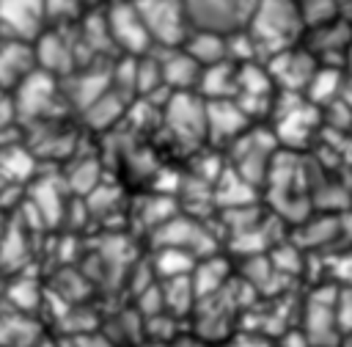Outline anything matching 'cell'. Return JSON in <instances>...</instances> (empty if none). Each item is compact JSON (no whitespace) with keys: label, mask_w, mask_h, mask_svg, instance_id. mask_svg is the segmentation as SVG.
<instances>
[{"label":"cell","mask_w":352,"mask_h":347,"mask_svg":"<svg viewBox=\"0 0 352 347\" xmlns=\"http://www.w3.org/2000/svg\"><path fill=\"white\" fill-rule=\"evenodd\" d=\"M297 25H300V11L294 0H256L245 28L250 30L258 50L270 44L275 47L272 52H278L294 39Z\"/></svg>","instance_id":"6da1fadb"},{"label":"cell","mask_w":352,"mask_h":347,"mask_svg":"<svg viewBox=\"0 0 352 347\" xmlns=\"http://www.w3.org/2000/svg\"><path fill=\"white\" fill-rule=\"evenodd\" d=\"M160 116H162L165 129L179 146L198 149L201 143H206V102L195 91L170 94Z\"/></svg>","instance_id":"7a4b0ae2"},{"label":"cell","mask_w":352,"mask_h":347,"mask_svg":"<svg viewBox=\"0 0 352 347\" xmlns=\"http://www.w3.org/2000/svg\"><path fill=\"white\" fill-rule=\"evenodd\" d=\"M104 25L116 55H143L151 52V36L138 11V3H104Z\"/></svg>","instance_id":"3957f363"},{"label":"cell","mask_w":352,"mask_h":347,"mask_svg":"<svg viewBox=\"0 0 352 347\" xmlns=\"http://www.w3.org/2000/svg\"><path fill=\"white\" fill-rule=\"evenodd\" d=\"M135 3L146 22L154 50L182 47V41L190 33V22L182 0H135Z\"/></svg>","instance_id":"277c9868"},{"label":"cell","mask_w":352,"mask_h":347,"mask_svg":"<svg viewBox=\"0 0 352 347\" xmlns=\"http://www.w3.org/2000/svg\"><path fill=\"white\" fill-rule=\"evenodd\" d=\"M11 102H14V113L16 121H38V118H50L52 107L58 102H63L60 94V80L50 72L36 69L33 74H28L14 91H11Z\"/></svg>","instance_id":"5b68a950"},{"label":"cell","mask_w":352,"mask_h":347,"mask_svg":"<svg viewBox=\"0 0 352 347\" xmlns=\"http://www.w3.org/2000/svg\"><path fill=\"white\" fill-rule=\"evenodd\" d=\"M190 28L195 30H214V33H231L248 25V17L253 11V3L245 0H182Z\"/></svg>","instance_id":"8992f818"},{"label":"cell","mask_w":352,"mask_h":347,"mask_svg":"<svg viewBox=\"0 0 352 347\" xmlns=\"http://www.w3.org/2000/svg\"><path fill=\"white\" fill-rule=\"evenodd\" d=\"M151 242H154V248L168 245V248L190 251L195 259L217 253L214 251V237L209 234V229H204V223L190 218V215H170L162 226H157L151 231Z\"/></svg>","instance_id":"52a82bcc"},{"label":"cell","mask_w":352,"mask_h":347,"mask_svg":"<svg viewBox=\"0 0 352 347\" xmlns=\"http://www.w3.org/2000/svg\"><path fill=\"white\" fill-rule=\"evenodd\" d=\"M316 69H319L316 55L311 50H297V47H283V50L272 52V58L267 61V72H270L272 83L289 94L308 88Z\"/></svg>","instance_id":"ba28073f"},{"label":"cell","mask_w":352,"mask_h":347,"mask_svg":"<svg viewBox=\"0 0 352 347\" xmlns=\"http://www.w3.org/2000/svg\"><path fill=\"white\" fill-rule=\"evenodd\" d=\"M47 25V0H0V36L36 41Z\"/></svg>","instance_id":"9c48e42d"},{"label":"cell","mask_w":352,"mask_h":347,"mask_svg":"<svg viewBox=\"0 0 352 347\" xmlns=\"http://www.w3.org/2000/svg\"><path fill=\"white\" fill-rule=\"evenodd\" d=\"M204 102H206V143H231L250 127V116L234 96L204 99Z\"/></svg>","instance_id":"30bf717a"},{"label":"cell","mask_w":352,"mask_h":347,"mask_svg":"<svg viewBox=\"0 0 352 347\" xmlns=\"http://www.w3.org/2000/svg\"><path fill=\"white\" fill-rule=\"evenodd\" d=\"M36 66V50L33 41L0 36V91L11 94L28 74H33Z\"/></svg>","instance_id":"8fae6325"},{"label":"cell","mask_w":352,"mask_h":347,"mask_svg":"<svg viewBox=\"0 0 352 347\" xmlns=\"http://www.w3.org/2000/svg\"><path fill=\"white\" fill-rule=\"evenodd\" d=\"M160 52V69H162V85L170 94H187L198 88L201 66L184 47H168Z\"/></svg>","instance_id":"7c38bea8"},{"label":"cell","mask_w":352,"mask_h":347,"mask_svg":"<svg viewBox=\"0 0 352 347\" xmlns=\"http://www.w3.org/2000/svg\"><path fill=\"white\" fill-rule=\"evenodd\" d=\"M129 105H132V96L124 94V91H118V88L110 83V88H107L104 94H99V96L80 113V118H82V124H85L88 129H94V132H107V129H113V127L129 113Z\"/></svg>","instance_id":"4fadbf2b"},{"label":"cell","mask_w":352,"mask_h":347,"mask_svg":"<svg viewBox=\"0 0 352 347\" xmlns=\"http://www.w3.org/2000/svg\"><path fill=\"white\" fill-rule=\"evenodd\" d=\"M236 85H239V63L226 58L220 63L201 69L195 94L204 99H228V96H236Z\"/></svg>","instance_id":"5bb4252c"},{"label":"cell","mask_w":352,"mask_h":347,"mask_svg":"<svg viewBox=\"0 0 352 347\" xmlns=\"http://www.w3.org/2000/svg\"><path fill=\"white\" fill-rule=\"evenodd\" d=\"M44 330L28 311L0 317V347H41Z\"/></svg>","instance_id":"9a60e30c"},{"label":"cell","mask_w":352,"mask_h":347,"mask_svg":"<svg viewBox=\"0 0 352 347\" xmlns=\"http://www.w3.org/2000/svg\"><path fill=\"white\" fill-rule=\"evenodd\" d=\"M182 47L198 61V66H212L228 58V44H226V33H214V30H195L190 28L187 39L182 41Z\"/></svg>","instance_id":"2e32d148"},{"label":"cell","mask_w":352,"mask_h":347,"mask_svg":"<svg viewBox=\"0 0 352 347\" xmlns=\"http://www.w3.org/2000/svg\"><path fill=\"white\" fill-rule=\"evenodd\" d=\"M160 286H162V300H165V314L168 317L176 319V317H190L195 311L198 295H195V286H192L190 275L162 278Z\"/></svg>","instance_id":"e0dca14e"},{"label":"cell","mask_w":352,"mask_h":347,"mask_svg":"<svg viewBox=\"0 0 352 347\" xmlns=\"http://www.w3.org/2000/svg\"><path fill=\"white\" fill-rule=\"evenodd\" d=\"M190 278H192V286H195L198 300L201 297H209V295H214L217 289H223L228 284V264L217 253H209V256H204V259L195 262Z\"/></svg>","instance_id":"ac0fdd59"},{"label":"cell","mask_w":352,"mask_h":347,"mask_svg":"<svg viewBox=\"0 0 352 347\" xmlns=\"http://www.w3.org/2000/svg\"><path fill=\"white\" fill-rule=\"evenodd\" d=\"M195 256L190 251H182V248H168V245H160L154 248L151 253V270L154 275L162 281V278H176V275H190L192 267H195Z\"/></svg>","instance_id":"d6986e66"},{"label":"cell","mask_w":352,"mask_h":347,"mask_svg":"<svg viewBox=\"0 0 352 347\" xmlns=\"http://www.w3.org/2000/svg\"><path fill=\"white\" fill-rule=\"evenodd\" d=\"M55 347H113L104 333H66Z\"/></svg>","instance_id":"ffe728a7"},{"label":"cell","mask_w":352,"mask_h":347,"mask_svg":"<svg viewBox=\"0 0 352 347\" xmlns=\"http://www.w3.org/2000/svg\"><path fill=\"white\" fill-rule=\"evenodd\" d=\"M16 121V113H14V102H11V94L0 91V129H6L8 124Z\"/></svg>","instance_id":"44dd1931"},{"label":"cell","mask_w":352,"mask_h":347,"mask_svg":"<svg viewBox=\"0 0 352 347\" xmlns=\"http://www.w3.org/2000/svg\"><path fill=\"white\" fill-rule=\"evenodd\" d=\"M223 347H270L261 336H248V333H239V336H228Z\"/></svg>","instance_id":"7402d4cb"},{"label":"cell","mask_w":352,"mask_h":347,"mask_svg":"<svg viewBox=\"0 0 352 347\" xmlns=\"http://www.w3.org/2000/svg\"><path fill=\"white\" fill-rule=\"evenodd\" d=\"M154 347H209L204 339L198 341V336H173V339H165V341H157Z\"/></svg>","instance_id":"603a6c76"},{"label":"cell","mask_w":352,"mask_h":347,"mask_svg":"<svg viewBox=\"0 0 352 347\" xmlns=\"http://www.w3.org/2000/svg\"><path fill=\"white\" fill-rule=\"evenodd\" d=\"M349 69H352V44H349Z\"/></svg>","instance_id":"cb8c5ba5"}]
</instances>
